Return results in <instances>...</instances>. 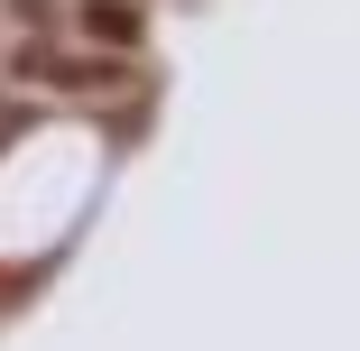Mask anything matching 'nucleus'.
<instances>
[{
	"instance_id": "nucleus-1",
	"label": "nucleus",
	"mask_w": 360,
	"mask_h": 351,
	"mask_svg": "<svg viewBox=\"0 0 360 351\" xmlns=\"http://www.w3.org/2000/svg\"><path fill=\"white\" fill-rule=\"evenodd\" d=\"M19 75H37V84H75V93H120L129 75H120V65H93V56H46V46H19Z\"/></svg>"
},
{
	"instance_id": "nucleus-2",
	"label": "nucleus",
	"mask_w": 360,
	"mask_h": 351,
	"mask_svg": "<svg viewBox=\"0 0 360 351\" xmlns=\"http://www.w3.org/2000/svg\"><path fill=\"white\" fill-rule=\"evenodd\" d=\"M75 19H84V37H93V46H111V56H129L139 37H148L139 0H75Z\"/></svg>"
},
{
	"instance_id": "nucleus-3",
	"label": "nucleus",
	"mask_w": 360,
	"mask_h": 351,
	"mask_svg": "<svg viewBox=\"0 0 360 351\" xmlns=\"http://www.w3.org/2000/svg\"><path fill=\"white\" fill-rule=\"evenodd\" d=\"M10 19H28V28H56V0H10Z\"/></svg>"
}]
</instances>
